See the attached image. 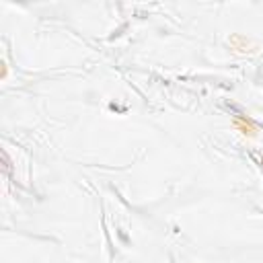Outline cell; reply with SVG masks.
Masks as SVG:
<instances>
[{
  "label": "cell",
  "mask_w": 263,
  "mask_h": 263,
  "mask_svg": "<svg viewBox=\"0 0 263 263\" xmlns=\"http://www.w3.org/2000/svg\"><path fill=\"white\" fill-rule=\"evenodd\" d=\"M235 123H237L239 128L243 130V134H249V136H253V134H255V130H253V123H251L249 120L245 121L243 118H237V120H235Z\"/></svg>",
  "instance_id": "1"
},
{
  "label": "cell",
  "mask_w": 263,
  "mask_h": 263,
  "mask_svg": "<svg viewBox=\"0 0 263 263\" xmlns=\"http://www.w3.org/2000/svg\"><path fill=\"white\" fill-rule=\"evenodd\" d=\"M261 164H263V159H261Z\"/></svg>",
  "instance_id": "2"
}]
</instances>
